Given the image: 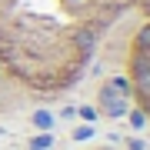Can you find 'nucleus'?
<instances>
[{
    "label": "nucleus",
    "instance_id": "obj_1",
    "mask_svg": "<svg viewBox=\"0 0 150 150\" xmlns=\"http://www.w3.org/2000/svg\"><path fill=\"white\" fill-rule=\"evenodd\" d=\"M0 67L37 93L100 77V110H150V0H0Z\"/></svg>",
    "mask_w": 150,
    "mask_h": 150
}]
</instances>
